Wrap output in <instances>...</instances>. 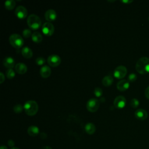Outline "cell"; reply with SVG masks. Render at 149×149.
<instances>
[{
  "mask_svg": "<svg viewBox=\"0 0 149 149\" xmlns=\"http://www.w3.org/2000/svg\"><path fill=\"white\" fill-rule=\"evenodd\" d=\"M136 69L140 74L149 73V58L146 56L141 57L136 62Z\"/></svg>",
  "mask_w": 149,
  "mask_h": 149,
  "instance_id": "1",
  "label": "cell"
},
{
  "mask_svg": "<svg viewBox=\"0 0 149 149\" xmlns=\"http://www.w3.org/2000/svg\"><path fill=\"white\" fill-rule=\"evenodd\" d=\"M26 113L30 116L35 115L38 109V105L36 101L34 100H29L25 102L23 105Z\"/></svg>",
  "mask_w": 149,
  "mask_h": 149,
  "instance_id": "2",
  "label": "cell"
},
{
  "mask_svg": "<svg viewBox=\"0 0 149 149\" xmlns=\"http://www.w3.org/2000/svg\"><path fill=\"white\" fill-rule=\"evenodd\" d=\"M27 23L31 29L36 30L38 29L41 25V20L38 16L33 13L29 15L27 19Z\"/></svg>",
  "mask_w": 149,
  "mask_h": 149,
  "instance_id": "3",
  "label": "cell"
},
{
  "mask_svg": "<svg viewBox=\"0 0 149 149\" xmlns=\"http://www.w3.org/2000/svg\"><path fill=\"white\" fill-rule=\"evenodd\" d=\"M9 41L10 44L16 48H20L24 44V40L22 37L19 34L13 33L9 36Z\"/></svg>",
  "mask_w": 149,
  "mask_h": 149,
  "instance_id": "4",
  "label": "cell"
},
{
  "mask_svg": "<svg viewBox=\"0 0 149 149\" xmlns=\"http://www.w3.org/2000/svg\"><path fill=\"white\" fill-rule=\"evenodd\" d=\"M100 100L95 98H91L89 99L87 102V109L91 112H95L99 108Z\"/></svg>",
  "mask_w": 149,
  "mask_h": 149,
  "instance_id": "5",
  "label": "cell"
},
{
  "mask_svg": "<svg viewBox=\"0 0 149 149\" xmlns=\"http://www.w3.org/2000/svg\"><path fill=\"white\" fill-rule=\"evenodd\" d=\"M126 73L127 69L123 65H119L117 66L113 71V75L117 79H122L124 77Z\"/></svg>",
  "mask_w": 149,
  "mask_h": 149,
  "instance_id": "6",
  "label": "cell"
},
{
  "mask_svg": "<svg viewBox=\"0 0 149 149\" xmlns=\"http://www.w3.org/2000/svg\"><path fill=\"white\" fill-rule=\"evenodd\" d=\"M42 31L47 36H51L54 32V26L52 23L47 22L43 23L42 26Z\"/></svg>",
  "mask_w": 149,
  "mask_h": 149,
  "instance_id": "7",
  "label": "cell"
},
{
  "mask_svg": "<svg viewBox=\"0 0 149 149\" xmlns=\"http://www.w3.org/2000/svg\"><path fill=\"white\" fill-rule=\"evenodd\" d=\"M47 62L48 64L53 67L58 66L61 62V59L60 56L56 54H52L48 57Z\"/></svg>",
  "mask_w": 149,
  "mask_h": 149,
  "instance_id": "8",
  "label": "cell"
},
{
  "mask_svg": "<svg viewBox=\"0 0 149 149\" xmlns=\"http://www.w3.org/2000/svg\"><path fill=\"white\" fill-rule=\"evenodd\" d=\"M126 100L125 97L123 95H118L117 96L114 101L113 105L117 108H123L126 105Z\"/></svg>",
  "mask_w": 149,
  "mask_h": 149,
  "instance_id": "9",
  "label": "cell"
},
{
  "mask_svg": "<svg viewBox=\"0 0 149 149\" xmlns=\"http://www.w3.org/2000/svg\"><path fill=\"white\" fill-rule=\"evenodd\" d=\"M15 14L18 18L23 19L27 15V10L24 6L19 5L15 9Z\"/></svg>",
  "mask_w": 149,
  "mask_h": 149,
  "instance_id": "10",
  "label": "cell"
},
{
  "mask_svg": "<svg viewBox=\"0 0 149 149\" xmlns=\"http://www.w3.org/2000/svg\"><path fill=\"white\" fill-rule=\"evenodd\" d=\"M135 117L139 120H144L147 118L148 113L147 111L143 109H137L134 112Z\"/></svg>",
  "mask_w": 149,
  "mask_h": 149,
  "instance_id": "11",
  "label": "cell"
},
{
  "mask_svg": "<svg viewBox=\"0 0 149 149\" xmlns=\"http://www.w3.org/2000/svg\"><path fill=\"white\" fill-rule=\"evenodd\" d=\"M56 16L57 15L56 11L52 9H48L45 13V18L49 22L54 20L56 18Z\"/></svg>",
  "mask_w": 149,
  "mask_h": 149,
  "instance_id": "12",
  "label": "cell"
},
{
  "mask_svg": "<svg viewBox=\"0 0 149 149\" xmlns=\"http://www.w3.org/2000/svg\"><path fill=\"white\" fill-rule=\"evenodd\" d=\"M129 82L128 80L122 79L119 81L116 84L117 88L120 91H125L129 87Z\"/></svg>",
  "mask_w": 149,
  "mask_h": 149,
  "instance_id": "13",
  "label": "cell"
},
{
  "mask_svg": "<svg viewBox=\"0 0 149 149\" xmlns=\"http://www.w3.org/2000/svg\"><path fill=\"white\" fill-rule=\"evenodd\" d=\"M3 64L8 69H12L15 65V59L12 56H6L3 60Z\"/></svg>",
  "mask_w": 149,
  "mask_h": 149,
  "instance_id": "14",
  "label": "cell"
},
{
  "mask_svg": "<svg viewBox=\"0 0 149 149\" xmlns=\"http://www.w3.org/2000/svg\"><path fill=\"white\" fill-rule=\"evenodd\" d=\"M15 69L16 72H17L19 74H24L27 72V67L24 64V63H17L15 66Z\"/></svg>",
  "mask_w": 149,
  "mask_h": 149,
  "instance_id": "15",
  "label": "cell"
},
{
  "mask_svg": "<svg viewBox=\"0 0 149 149\" xmlns=\"http://www.w3.org/2000/svg\"><path fill=\"white\" fill-rule=\"evenodd\" d=\"M51 70L49 66L47 65H43L40 69V74L42 77L46 78L50 76Z\"/></svg>",
  "mask_w": 149,
  "mask_h": 149,
  "instance_id": "16",
  "label": "cell"
},
{
  "mask_svg": "<svg viewBox=\"0 0 149 149\" xmlns=\"http://www.w3.org/2000/svg\"><path fill=\"white\" fill-rule=\"evenodd\" d=\"M27 133L30 136H33V137L36 136L39 133V129L37 126L34 125L30 126L27 129Z\"/></svg>",
  "mask_w": 149,
  "mask_h": 149,
  "instance_id": "17",
  "label": "cell"
},
{
  "mask_svg": "<svg viewBox=\"0 0 149 149\" xmlns=\"http://www.w3.org/2000/svg\"><path fill=\"white\" fill-rule=\"evenodd\" d=\"M22 55L26 58H30L33 56V51L29 47L26 46L22 48Z\"/></svg>",
  "mask_w": 149,
  "mask_h": 149,
  "instance_id": "18",
  "label": "cell"
},
{
  "mask_svg": "<svg viewBox=\"0 0 149 149\" xmlns=\"http://www.w3.org/2000/svg\"><path fill=\"white\" fill-rule=\"evenodd\" d=\"M85 131L88 134H93L95 132V126L92 123H87L84 126Z\"/></svg>",
  "mask_w": 149,
  "mask_h": 149,
  "instance_id": "19",
  "label": "cell"
},
{
  "mask_svg": "<svg viewBox=\"0 0 149 149\" xmlns=\"http://www.w3.org/2000/svg\"><path fill=\"white\" fill-rule=\"evenodd\" d=\"M31 39L35 42H40L42 41L43 38L42 34L38 31H34L31 35Z\"/></svg>",
  "mask_w": 149,
  "mask_h": 149,
  "instance_id": "20",
  "label": "cell"
},
{
  "mask_svg": "<svg viewBox=\"0 0 149 149\" xmlns=\"http://www.w3.org/2000/svg\"><path fill=\"white\" fill-rule=\"evenodd\" d=\"M113 81V77L111 75H107L102 80V83L105 86H110Z\"/></svg>",
  "mask_w": 149,
  "mask_h": 149,
  "instance_id": "21",
  "label": "cell"
},
{
  "mask_svg": "<svg viewBox=\"0 0 149 149\" xmlns=\"http://www.w3.org/2000/svg\"><path fill=\"white\" fill-rule=\"evenodd\" d=\"M5 8L8 10H12L14 8L16 2L15 0H6L4 3Z\"/></svg>",
  "mask_w": 149,
  "mask_h": 149,
  "instance_id": "22",
  "label": "cell"
},
{
  "mask_svg": "<svg viewBox=\"0 0 149 149\" xmlns=\"http://www.w3.org/2000/svg\"><path fill=\"white\" fill-rule=\"evenodd\" d=\"M6 75L7 77L9 79H12L15 76V72L12 69H8L6 71Z\"/></svg>",
  "mask_w": 149,
  "mask_h": 149,
  "instance_id": "23",
  "label": "cell"
},
{
  "mask_svg": "<svg viewBox=\"0 0 149 149\" xmlns=\"http://www.w3.org/2000/svg\"><path fill=\"white\" fill-rule=\"evenodd\" d=\"M24 107L20 104H17L13 107V111L16 113H20L22 112Z\"/></svg>",
  "mask_w": 149,
  "mask_h": 149,
  "instance_id": "24",
  "label": "cell"
},
{
  "mask_svg": "<svg viewBox=\"0 0 149 149\" xmlns=\"http://www.w3.org/2000/svg\"><path fill=\"white\" fill-rule=\"evenodd\" d=\"M130 104L132 107H133L134 108H137L139 105V101L137 98H133L131 100Z\"/></svg>",
  "mask_w": 149,
  "mask_h": 149,
  "instance_id": "25",
  "label": "cell"
},
{
  "mask_svg": "<svg viewBox=\"0 0 149 149\" xmlns=\"http://www.w3.org/2000/svg\"><path fill=\"white\" fill-rule=\"evenodd\" d=\"M94 93L96 97H99L102 94V90L100 87H95L94 90Z\"/></svg>",
  "mask_w": 149,
  "mask_h": 149,
  "instance_id": "26",
  "label": "cell"
},
{
  "mask_svg": "<svg viewBox=\"0 0 149 149\" xmlns=\"http://www.w3.org/2000/svg\"><path fill=\"white\" fill-rule=\"evenodd\" d=\"M36 62L38 65H42L45 62V59L42 56H38L36 59Z\"/></svg>",
  "mask_w": 149,
  "mask_h": 149,
  "instance_id": "27",
  "label": "cell"
},
{
  "mask_svg": "<svg viewBox=\"0 0 149 149\" xmlns=\"http://www.w3.org/2000/svg\"><path fill=\"white\" fill-rule=\"evenodd\" d=\"M22 33L25 38H29L31 34V31L29 29H25L23 30Z\"/></svg>",
  "mask_w": 149,
  "mask_h": 149,
  "instance_id": "28",
  "label": "cell"
},
{
  "mask_svg": "<svg viewBox=\"0 0 149 149\" xmlns=\"http://www.w3.org/2000/svg\"><path fill=\"white\" fill-rule=\"evenodd\" d=\"M128 81L133 82L134 81L137 79V75L134 73H131L128 76Z\"/></svg>",
  "mask_w": 149,
  "mask_h": 149,
  "instance_id": "29",
  "label": "cell"
},
{
  "mask_svg": "<svg viewBox=\"0 0 149 149\" xmlns=\"http://www.w3.org/2000/svg\"><path fill=\"white\" fill-rule=\"evenodd\" d=\"M5 80V75L2 72H0V83H2Z\"/></svg>",
  "mask_w": 149,
  "mask_h": 149,
  "instance_id": "30",
  "label": "cell"
},
{
  "mask_svg": "<svg viewBox=\"0 0 149 149\" xmlns=\"http://www.w3.org/2000/svg\"><path fill=\"white\" fill-rule=\"evenodd\" d=\"M144 93H145V95H146V98H148V99H149V86H148V87L146 88Z\"/></svg>",
  "mask_w": 149,
  "mask_h": 149,
  "instance_id": "31",
  "label": "cell"
},
{
  "mask_svg": "<svg viewBox=\"0 0 149 149\" xmlns=\"http://www.w3.org/2000/svg\"><path fill=\"white\" fill-rule=\"evenodd\" d=\"M8 145H9V146H10V147H13V146H14V144H15V143H14V141H13L12 140H9L8 141Z\"/></svg>",
  "mask_w": 149,
  "mask_h": 149,
  "instance_id": "32",
  "label": "cell"
},
{
  "mask_svg": "<svg viewBox=\"0 0 149 149\" xmlns=\"http://www.w3.org/2000/svg\"><path fill=\"white\" fill-rule=\"evenodd\" d=\"M123 3H129L133 2V0H122L121 1Z\"/></svg>",
  "mask_w": 149,
  "mask_h": 149,
  "instance_id": "33",
  "label": "cell"
},
{
  "mask_svg": "<svg viewBox=\"0 0 149 149\" xmlns=\"http://www.w3.org/2000/svg\"><path fill=\"white\" fill-rule=\"evenodd\" d=\"M0 149H8V148L5 146H1L0 147Z\"/></svg>",
  "mask_w": 149,
  "mask_h": 149,
  "instance_id": "34",
  "label": "cell"
},
{
  "mask_svg": "<svg viewBox=\"0 0 149 149\" xmlns=\"http://www.w3.org/2000/svg\"><path fill=\"white\" fill-rule=\"evenodd\" d=\"M11 149H20V148H17V147H12Z\"/></svg>",
  "mask_w": 149,
  "mask_h": 149,
  "instance_id": "35",
  "label": "cell"
},
{
  "mask_svg": "<svg viewBox=\"0 0 149 149\" xmlns=\"http://www.w3.org/2000/svg\"><path fill=\"white\" fill-rule=\"evenodd\" d=\"M148 19H149V18H148Z\"/></svg>",
  "mask_w": 149,
  "mask_h": 149,
  "instance_id": "36",
  "label": "cell"
}]
</instances>
